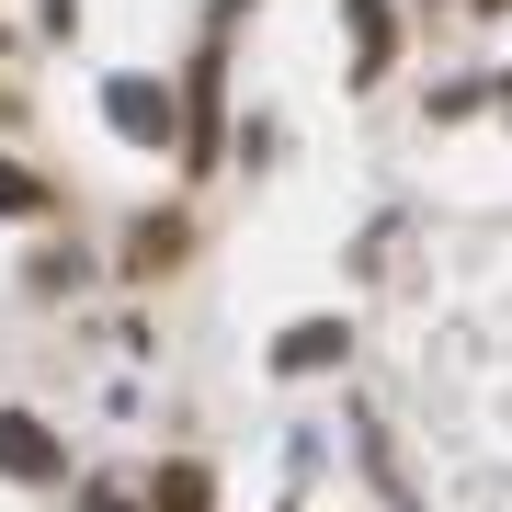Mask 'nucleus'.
<instances>
[{
	"instance_id": "nucleus-2",
	"label": "nucleus",
	"mask_w": 512,
	"mask_h": 512,
	"mask_svg": "<svg viewBox=\"0 0 512 512\" xmlns=\"http://www.w3.org/2000/svg\"><path fill=\"white\" fill-rule=\"evenodd\" d=\"M0 467H12V478H46L57 456H46V444H35V421H0Z\"/></svg>"
},
{
	"instance_id": "nucleus-3",
	"label": "nucleus",
	"mask_w": 512,
	"mask_h": 512,
	"mask_svg": "<svg viewBox=\"0 0 512 512\" xmlns=\"http://www.w3.org/2000/svg\"><path fill=\"white\" fill-rule=\"evenodd\" d=\"M330 353H342V330H330V319H308V330L285 342V365H330Z\"/></svg>"
},
{
	"instance_id": "nucleus-1",
	"label": "nucleus",
	"mask_w": 512,
	"mask_h": 512,
	"mask_svg": "<svg viewBox=\"0 0 512 512\" xmlns=\"http://www.w3.org/2000/svg\"><path fill=\"white\" fill-rule=\"evenodd\" d=\"M114 126H126V137H171V92H148V80H114Z\"/></svg>"
}]
</instances>
